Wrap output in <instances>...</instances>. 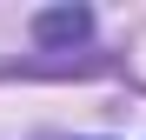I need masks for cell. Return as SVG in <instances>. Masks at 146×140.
<instances>
[{
  "label": "cell",
  "mask_w": 146,
  "mask_h": 140,
  "mask_svg": "<svg viewBox=\"0 0 146 140\" xmlns=\"http://www.w3.org/2000/svg\"><path fill=\"white\" fill-rule=\"evenodd\" d=\"M93 33V13L86 7H40L33 13V40L40 47H80Z\"/></svg>",
  "instance_id": "1"
}]
</instances>
